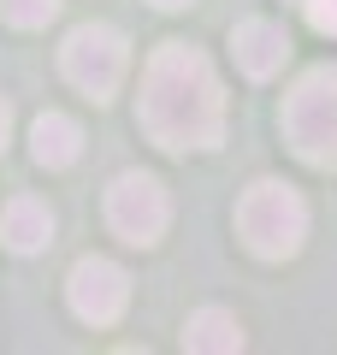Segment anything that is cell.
<instances>
[{"label": "cell", "mask_w": 337, "mask_h": 355, "mask_svg": "<svg viewBox=\"0 0 337 355\" xmlns=\"http://www.w3.org/2000/svg\"><path fill=\"white\" fill-rule=\"evenodd\" d=\"M142 130L160 148L189 154V148H219L225 137V89L219 71L207 65V53L189 42H166L154 48L148 71H142Z\"/></svg>", "instance_id": "1"}, {"label": "cell", "mask_w": 337, "mask_h": 355, "mask_svg": "<svg viewBox=\"0 0 337 355\" xmlns=\"http://www.w3.org/2000/svg\"><path fill=\"white\" fill-rule=\"evenodd\" d=\"M284 142L308 166H337V65H313L284 95Z\"/></svg>", "instance_id": "2"}, {"label": "cell", "mask_w": 337, "mask_h": 355, "mask_svg": "<svg viewBox=\"0 0 337 355\" xmlns=\"http://www.w3.org/2000/svg\"><path fill=\"white\" fill-rule=\"evenodd\" d=\"M237 231L261 261H290L302 249V237H308V202L278 178H261L237 202Z\"/></svg>", "instance_id": "3"}, {"label": "cell", "mask_w": 337, "mask_h": 355, "mask_svg": "<svg viewBox=\"0 0 337 355\" xmlns=\"http://www.w3.org/2000/svg\"><path fill=\"white\" fill-rule=\"evenodd\" d=\"M60 71L71 89H83L89 101H112L125 71H130V48L112 24H77L60 48Z\"/></svg>", "instance_id": "4"}, {"label": "cell", "mask_w": 337, "mask_h": 355, "mask_svg": "<svg viewBox=\"0 0 337 355\" xmlns=\"http://www.w3.org/2000/svg\"><path fill=\"white\" fill-rule=\"evenodd\" d=\"M107 225L130 249H154L166 237V225H172V196H166V184L148 178V172H119L112 190H107Z\"/></svg>", "instance_id": "5"}, {"label": "cell", "mask_w": 337, "mask_h": 355, "mask_svg": "<svg viewBox=\"0 0 337 355\" xmlns=\"http://www.w3.org/2000/svg\"><path fill=\"white\" fill-rule=\"evenodd\" d=\"M65 296H71V314L83 326H112L130 308V272L107 254H83L65 279Z\"/></svg>", "instance_id": "6"}, {"label": "cell", "mask_w": 337, "mask_h": 355, "mask_svg": "<svg viewBox=\"0 0 337 355\" xmlns=\"http://www.w3.org/2000/svg\"><path fill=\"white\" fill-rule=\"evenodd\" d=\"M231 53H237V65L249 77H273V71H284V60H290V36L273 18H243V24L231 30Z\"/></svg>", "instance_id": "7"}, {"label": "cell", "mask_w": 337, "mask_h": 355, "mask_svg": "<svg viewBox=\"0 0 337 355\" xmlns=\"http://www.w3.org/2000/svg\"><path fill=\"white\" fill-rule=\"evenodd\" d=\"M0 243L12 254H36L53 243V214L48 202H36V196H12V202L0 207Z\"/></svg>", "instance_id": "8"}, {"label": "cell", "mask_w": 337, "mask_h": 355, "mask_svg": "<svg viewBox=\"0 0 337 355\" xmlns=\"http://www.w3.org/2000/svg\"><path fill=\"white\" fill-rule=\"evenodd\" d=\"M30 154H36V166H48V172L77 166V154H83V130H77V119L71 113H42L36 125H30Z\"/></svg>", "instance_id": "9"}, {"label": "cell", "mask_w": 337, "mask_h": 355, "mask_svg": "<svg viewBox=\"0 0 337 355\" xmlns=\"http://www.w3.org/2000/svg\"><path fill=\"white\" fill-rule=\"evenodd\" d=\"M184 349H196V355H237L243 349L237 314H225V308H196L189 326H184Z\"/></svg>", "instance_id": "10"}, {"label": "cell", "mask_w": 337, "mask_h": 355, "mask_svg": "<svg viewBox=\"0 0 337 355\" xmlns=\"http://www.w3.org/2000/svg\"><path fill=\"white\" fill-rule=\"evenodd\" d=\"M0 18L12 30H42L60 18V0H0Z\"/></svg>", "instance_id": "11"}, {"label": "cell", "mask_w": 337, "mask_h": 355, "mask_svg": "<svg viewBox=\"0 0 337 355\" xmlns=\"http://www.w3.org/2000/svg\"><path fill=\"white\" fill-rule=\"evenodd\" d=\"M302 12L320 36H337V0H302Z\"/></svg>", "instance_id": "12"}, {"label": "cell", "mask_w": 337, "mask_h": 355, "mask_svg": "<svg viewBox=\"0 0 337 355\" xmlns=\"http://www.w3.org/2000/svg\"><path fill=\"white\" fill-rule=\"evenodd\" d=\"M6 142H12V107H6V95H0V154H6Z\"/></svg>", "instance_id": "13"}, {"label": "cell", "mask_w": 337, "mask_h": 355, "mask_svg": "<svg viewBox=\"0 0 337 355\" xmlns=\"http://www.w3.org/2000/svg\"><path fill=\"white\" fill-rule=\"evenodd\" d=\"M154 6H160V12H178V6H189V0H154Z\"/></svg>", "instance_id": "14"}]
</instances>
